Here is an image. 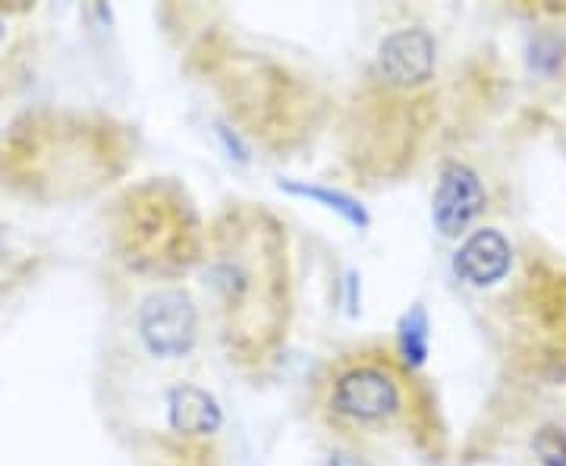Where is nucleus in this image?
Segmentation results:
<instances>
[{
    "label": "nucleus",
    "mask_w": 566,
    "mask_h": 466,
    "mask_svg": "<svg viewBox=\"0 0 566 466\" xmlns=\"http://www.w3.org/2000/svg\"><path fill=\"white\" fill-rule=\"evenodd\" d=\"M202 278L230 360H271L293 312L286 227L262 205H230L205 230Z\"/></svg>",
    "instance_id": "obj_1"
},
{
    "label": "nucleus",
    "mask_w": 566,
    "mask_h": 466,
    "mask_svg": "<svg viewBox=\"0 0 566 466\" xmlns=\"http://www.w3.org/2000/svg\"><path fill=\"white\" fill-rule=\"evenodd\" d=\"M318 410L340 435L378 438L422 428V394L416 375L394 350H359L327 365L318 385Z\"/></svg>",
    "instance_id": "obj_2"
},
{
    "label": "nucleus",
    "mask_w": 566,
    "mask_h": 466,
    "mask_svg": "<svg viewBox=\"0 0 566 466\" xmlns=\"http://www.w3.org/2000/svg\"><path fill=\"white\" fill-rule=\"evenodd\" d=\"M13 130L17 133L10 136V145L3 143L0 162L20 164L29 158L35 174L25 186L35 193H41L44 186H54L57 196H63V186H73L76 193L98 189L123 174L129 162L123 126L107 121L51 114L29 117Z\"/></svg>",
    "instance_id": "obj_3"
},
{
    "label": "nucleus",
    "mask_w": 566,
    "mask_h": 466,
    "mask_svg": "<svg viewBox=\"0 0 566 466\" xmlns=\"http://www.w3.org/2000/svg\"><path fill=\"white\" fill-rule=\"evenodd\" d=\"M114 249L129 271L164 284L202 265L205 230L186 189L174 180L129 189L114 211Z\"/></svg>",
    "instance_id": "obj_4"
},
{
    "label": "nucleus",
    "mask_w": 566,
    "mask_h": 466,
    "mask_svg": "<svg viewBox=\"0 0 566 466\" xmlns=\"http://www.w3.org/2000/svg\"><path fill=\"white\" fill-rule=\"evenodd\" d=\"M136 338L158 363L189 360L202 338V312L180 284L155 287L136 309Z\"/></svg>",
    "instance_id": "obj_5"
},
{
    "label": "nucleus",
    "mask_w": 566,
    "mask_h": 466,
    "mask_svg": "<svg viewBox=\"0 0 566 466\" xmlns=\"http://www.w3.org/2000/svg\"><path fill=\"white\" fill-rule=\"evenodd\" d=\"M438 73V39L424 25H403L378 41L368 66V82L394 92L419 95Z\"/></svg>",
    "instance_id": "obj_6"
},
{
    "label": "nucleus",
    "mask_w": 566,
    "mask_h": 466,
    "mask_svg": "<svg viewBox=\"0 0 566 466\" xmlns=\"http://www.w3.org/2000/svg\"><path fill=\"white\" fill-rule=\"evenodd\" d=\"M488 193L479 170L465 162H444L431 199V224L441 237H463L469 224L485 211Z\"/></svg>",
    "instance_id": "obj_7"
},
{
    "label": "nucleus",
    "mask_w": 566,
    "mask_h": 466,
    "mask_svg": "<svg viewBox=\"0 0 566 466\" xmlns=\"http://www.w3.org/2000/svg\"><path fill=\"white\" fill-rule=\"evenodd\" d=\"M513 265V246L501 230L494 227H479L463 240V246L453 256V275L463 284L485 290L504 281Z\"/></svg>",
    "instance_id": "obj_8"
},
{
    "label": "nucleus",
    "mask_w": 566,
    "mask_h": 466,
    "mask_svg": "<svg viewBox=\"0 0 566 466\" xmlns=\"http://www.w3.org/2000/svg\"><path fill=\"white\" fill-rule=\"evenodd\" d=\"M167 426L174 435L186 442H205L214 438L223 428V410L211 391L196 382H177L164 397Z\"/></svg>",
    "instance_id": "obj_9"
},
{
    "label": "nucleus",
    "mask_w": 566,
    "mask_h": 466,
    "mask_svg": "<svg viewBox=\"0 0 566 466\" xmlns=\"http://www.w3.org/2000/svg\"><path fill=\"white\" fill-rule=\"evenodd\" d=\"M397 360L416 372L422 369L424 356H428V312L422 303H416L412 309H406V315L397 324V346H394Z\"/></svg>",
    "instance_id": "obj_10"
},
{
    "label": "nucleus",
    "mask_w": 566,
    "mask_h": 466,
    "mask_svg": "<svg viewBox=\"0 0 566 466\" xmlns=\"http://www.w3.org/2000/svg\"><path fill=\"white\" fill-rule=\"evenodd\" d=\"M281 189L293 193V196H303L312 203L324 205L331 211H337L346 224H353L356 230H368L371 227V215L365 211L363 203H356L353 196H346L340 189H327V186H308V183H281Z\"/></svg>",
    "instance_id": "obj_11"
},
{
    "label": "nucleus",
    "mask_w": 566,
    "mask_h": 466,
    "mask_svg": "<svg viewBox=\"0 0 566 466\" xmlns=\"http://www.w3.org/2000/svg\"><path fill=\"white\" fill-rule=\"evenodd\" d=\"M532 454L538 466H566V432L557 426L538 428L532 438Z\"/></svg>",
    "instance_id": "obj_12"
},
{
    "label": "nucleus",
    "mask_w": 566,
    "mask_h": 466,
    "mask_svg": "<svg viewBox=\"0 0 566 466\" xmlns=\"http://www.w3.org/2000/svg\"><path fill=\"white\" fill-rule=\"evenodd\" d=\"M327 466H375L365 460L363 454H356L353 447H334L327 454Z\"/></svg>",
    "instance_id": "obj_13"
},
{
    "label": "nucleus",
    "mask_w": 566,
    "mask_h": 466,
    "mask_svg": "<svg viewBox=\"0 0 566 466\" xmlns=\"http://www.w3.org/2000/svg\"><path fill=\"white\" fill-rule=\"evenodd\" d=\"M3 41H7V20L0 17V44H3Z\"/></svg>",
    "instance_id": "obj_14"
}]
</instances>
